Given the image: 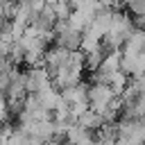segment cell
<instances>
[{"label":"cell","mask_w":145,"mask_h":145,"mask_svg":"<svg viewBox=\"0 0 145 145\" xmlns=\"http://www.w3.org/2000/svg\"><path fill=\"white\" fill-rule=\"evenodd\" d=\"M116 97L113 88L109 84H102V82H91L88 84V106L93 111H102L104 106H109V102Z\"/></svg>","instance_id":"obj_1"},{"label":"cell","mask_w":145,"mask_h":145,"mask_svg":"<svg viewBox=\"0 0 145 145\" xmlns=\"http://www.w3.org/2000/svg\"><path fill=\"white\" fill-rule=\"evenodd\" d=\"M52 79L50 75L45 72L43 66H34L25 72V86H27V93H41L45 86H50Z\"/></svg>","instance_id":"obj_2"},{"label":"cell","mask_w":145,"mask_h":145,"mask_svg":"<svg viewBox=\"0 0 145 145\" xmlns=\"http://www.w3.org/2000/svg\"><path fill=\"white\" fill-rule=\"evenodd\" d=\"M77 125L84 127V129H88V131H97V129L104 125V120H102V116H100L97 111H93V109L88 106L86 111H82V113L77 116Z\"/></svg>","instance_id":"obj_3"},{"label":"cell","mask_w":145,"mask_h":145,"mask_svg":"<svg viewBox=\"0 0 145 145\" xmlns=\"http://www.w3.org/2000/svg\"><path fill=\"white\" fill-rule=\"evenodd\" d=\"M102 59H104V52H102L100 48H97V50H91V52H84V68H86L88 72H95V70L100 68Z\"/></svg>","instance_id":"obj_4"},{"label":"cell","mask_w":145,"mask_h":145,"mask_svg":"<svg viewBox=\"0 0 145 145\" xmlns=\"http://www.w3.org/2000/svg\"><path fill=\"white\" fill-rule=\"evenodd\" d=\"M125 7H127V14H129L134 20L145 16V0H127Z\"/></svg>","instance_id":"obj_5"}]
</instances>
